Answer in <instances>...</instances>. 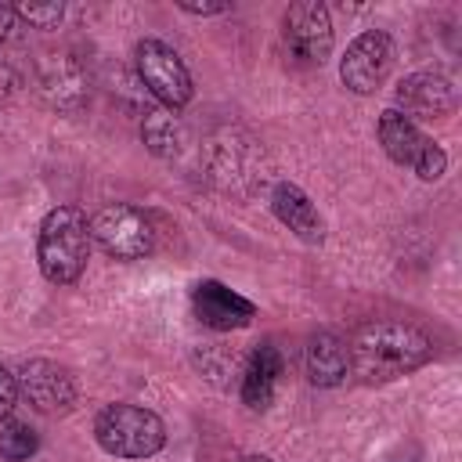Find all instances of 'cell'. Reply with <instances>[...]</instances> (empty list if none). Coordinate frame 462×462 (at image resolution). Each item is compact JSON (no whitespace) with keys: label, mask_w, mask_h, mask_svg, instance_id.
Masks as SVG:
<instances>
[{"label":"cell","mask_w":462,"mask_h":462,"mask_svg":"<svg viewBox=\"0 0 462 462\" xmlns=\"http://www.w3.org/2000/svg\"><path fill=\"white\" fill-rule=\"evenodd\" d=\"M350 375L365 386L404 379L433 361V339L408 321H365L346 339Z\"/></svg>","instance_id":"cell-1"},{"label":"cell","mask_w":462,"mask_h":462,"mask_svg":"<svg viewBox=\"0 0 462 462\" xmlns=\"http://www.w3.org/2000/svg\"><path fill=\"white\" fill-rule=\"evenodd\" d=\"M90 220L79 206H54L36 231V260L51 285H72L90 260Z\"/></svg>","instance_id":"cell-2"},{"label":"cell","mask_w":462,"mask_h":462,"mask_svg":"<svg viewBox=\"0 0 462 462\" xmlns=\"http://www.w3.org/2000/svg\"><path fill=\"white\" fill-rule=\"evenodd\" d=\"M94 440L105 455L112 458H152L162 451L166 444V426L155 411L141 408V404H126V401H116V404H105L94 419Z\"/></svg>","instance_id":"cell-3"},{"label":"cell","mask_w":462,"mask_h":462,"mask_svg":"<svg viewBox=\"0 0 462 462\" xmlns=\"http://www.w3.org/2000/svg\"><path fill=\"white\" fill-rule=\"evenodd\" d=\"M134 69H137V79L144 83V90L162 108H170V112L184 108L191 101V94H195L191 72L180 61V54L170 43L155 40V36L137 40V47H134Z\"/></svg>","instance_id":"cell-4"},{"label":"cell","mask_w":462,"mask_h":462,"mask_svg":"<svg viewBox=\"0 0 462 462\" xmlns=\"http://www.w3.org/2000/svg\"><path fill=\"white\" fill-rule=\"evenodd\" d=\"M90 238L112 260H144L155 249V231H152L148 213L126 202L97 209L90 220Z\"/></svg>","instance_id":"cell-5"},{"label":"cell","mask_w":462,"mask_h":462,"mask_svg":"<svg viewBox=\"0 0 462 462\" xmlns=\"http://www.w3.org/2000/svg\"><path fill=\"white\" fill-rule=\"evenodd\" d=\"M393 61H397V47L390 40V32L383 29H365L361 36L350 40L343 61H339V79L350 94H375L390 72H393Z\"/></svg>","instance_id":"cell-6"},{"label":"cell","mask_w":462,"mask_h":462,"mask_svg":"<svg viewBox=\"0 0 462 462\" xmlns=\"http://www.w3.org/2000/svg\"><path fill=\"white\" fill-rule=\"evenodd\" d=\"M282 40L285 51L300 65H321L332 54V14L321 0H296L285 7L282 18Z\"/></svg>","instance_id":"cell-7"},{"label":"cell","mask_w":462,"mask_h":462,"mask_svg":"<svg viewBox=\"0 0 462 462\" xmlns=\"http://www.w3.org/2000/svg\"><path fill=\"white\" fill-rule=\"evenodd\" d=\"M36 83L51 108L79 112L90 101V72L72 51H47L36 61Z\"/></svg>","instance_id":"cell-8"},{"label":"cell","mask_w":462,"mask_h":462,"mask_svg":"<svg viewBox=\"0 0 462 462\" xmlns=\"http://www.w3.org/2000/svg\"><path fill=\"white\" fill-rule=\"evenodd\" d=\"M18 393L40 411V415H65L76 404V379L69 375L65 365L32 357L18 368Z\"/></svg>","instance_id":"cell-9"},{"label":"cell","mask_w":462,"mask_h":462,"mask_svg":"<svg viewBox=\"0 0 462 462\" xmlns=\"http://www.w3.org/2000/svg\"><path fill=\"white\" fill-rule=\"evenodd\" d=\"M393 97H397V112L408 116L411 123L415 119H444L458 105L455 79L448 72H440V69H422V72L404 76L397 83Z\"/></svg>","instance_id":"cell-10"},{"label":"cell","mask_w":462,"mask_h":462,"mask_svg":"<svg viewBox=\"0 0 462 462\" xmlns=\"http://www.w3.org/2000/svg\"><path fill=\"white\" fill-rule=\"evenodd\" d=\"M191 307H195V318L206 325V328H217V332H231V328H245L253 318H256V303L245 300L242 292L227 289L224 282L217 278H206L191 289Z\"/></svg>","instance_id":"cell-11"},{"label":"cell","mask_w":462,"mask_h":462,"mask_svg":"<svg viewBox=\"0 0 462 462\" xmlns=\"http://www.w3.org/2000/svg\"><path fill=\"white\" fill-rule=\"evenodd\" d=\"M303 372L314 386H339L346 375H350V357H346V339L328 332V328H318L307 336V346H303Z\"/></svg>","instance_id":"cell-12"},{"label":"cell","mask_w":462,"mask_h":462,"mask_svg":"<svg viewBox=\"0 0 462 462\" xmlns=\"http://www.w3.org/2000/svg\"><path fill=\"white\" fill-rule=\"evenodd\" d=\"M271 213L292 231V235H300L303 242H321L325 238V220H321V213L314 209V202L307 199V191L303 188H296V184H289V180H282V184H274V191H271Z\"/></svg>","instance_id":"cell-13"},{"label":"cell","mask_w":462,"mask_h":462,"mask_svg":"<svg viewBox=\"0 0 462 462\" xmlns=\"http://www.w3.org/2000/svg\"><path fill=\"white\" fill-rule=\"evenodd\" d=\"M282 368H285L282 350H278L271 339L260 343V346L249 354L245 372H242V401H245L253 411L271 408L274 390H278V379H282Z\"/></svg>","instance_id":"cell-14"},{"label":"cell","mask_w":462,"mask_h":462,"mask_svg":"<svg viewBox=\"0 0 462 462\" xmlns=\"http://www.w3.org/2000/svg\"><path fill=\"white\" fill-rule=\"evenodd\" d=\"M375 130H379V144H383V152H386L397 166H411L415 155H419L422 144H426V134H422L408 116H401L397 108H386V112L379 116Z\"/></svg>","instance_id":"cell-15"},{"label":"cell","mask_w":462,"mask_h":462,"mask_svg":"<svg viewBox=\"0 0 462 462\" xmlns=\"http://www.w3.org/2000/svg\"><path fill=\"white\" fill-rule=\"evenodd\" d=\"M141 141L159 159H180V152L188 144V130L177 119V112L155 108V112H144V119H141Z\"/></svg>","instance_id":"cell-16"},{"label":"cell","mask_w":462,"mask_h":462,"mask_svg":"<svg viewBox=\"0 0 462 462\" xmlns=\"http://www.w3.org/2000/svg\"><path fill=\"white\" fill-rule=\"evenodd\" d=\"M36 448H40V440L29 422H14V419L0 422V458L4 462H25L36 455Z\"/></svg>","instance_id":"cell-17"},{"label":"cell","mask_w":462,"mask_h":462,"mask_svg":"<svg viewBox=\"0 0 462 462\" xmlns=\"http://www.w3.org/2000/svg\"><path fill=\"white\" fill-rule=\"evenodd\" d=\"M14 14L22 22H29L32 29H58L65 18V4L51 0V4H14Z\"/></svg>","instance_id":"cell-18"},{"label":"cell","mask_w":462,"mask_h":462,"mask_svg":"<svg viewBox=\"0 0 462 462\" xmlns=\"http://www.w3.org/2000/svg\"><path fill=\"white\" fill-rule=\"evenodd\" d=\"M411 170L419 173V180H440L444 170H448V155H444V148H440L433 137H426V144H422V152L415 155Z\"/></svg>","instance_id":"cell-19"},{"label":"cell","mask_w":462,"mask_h":462,"mask_svg":"<svg viewBox=\"0 0 462 462\" xmlns=\"http://www.w3.org/2000/svg\"><path fill=\"white\" fill-rule=\"evenodd\" d=\"M14 404H18V379L0 365V422H7V419H11Z\"/></svg>","instance_id":"cell-20"},{"label":"cell","mask_w":462,"mask_h":462,"mask_svg":"<svg viewBox=\"0 0 462 462\" xmlns=\"http://www.w3.org/2000/svg\"><path fill=\"white\" fill-rule=\"evenodd\" d=\"M22 36V18L14 14V4H0V43H14Z\"/></svg>","instance_id":"cell-21"},{"label":"cell","mask_w":462,"mask_h":462,"mask_svg":"<svg viewBox=\"0 0 462 462\" xmlns=\"http://www.w3.org/2000/svg\"><path fill=\"white\" fill-rule=\"evenodd\" d=\"M18 94V72L0 58V108Z\"/></svg>","instance_id":"cell-22"},{"label":"cell","mask_w":462,"mask_h":462,"mask_svg":"<svg viewBox=\"0 0 462 462\" xmlns=\"http://www.w3.org/2000/svg\"><path fill=\"white\" fill-rule=\"evenodd\" d=\"M177 7L188 11V14H224V11H231L227 0H220V4H191V0H177Z\"/></svg>","instance_id":"cell-23"},{"label":"cell","mask_w":462,"mask_h":462,"mask_svg":"<svg viewBox=\"0 0 462 462\" xmlns=\"http://www.w3.org/2000/svg\"><path fill=\"white\" fill-rule=\"evenodd\" d=\"M238 462H271V458H263V455H245V458H238Z\"/></svg>","instance_id":"cell-24"}]
</instances>
